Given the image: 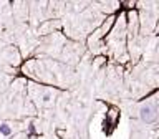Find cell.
I'll use <instances>...</instances> for the list:
<instances>
[{
	"label": "cell",
	"mask_w": 159,
	"mask_h": 139,
	"mask_svg": "<svg viewBox=\"0 0 159 139\" xmlns=\"http://www.w3.org/2000/svg\"><path fill=\"white\" fill-rule=\"evenodd\" d=\"M141 118L144 121H154L156 119V106L154 104H146V106L141 108Z\"/></svg>",
	"instance_id": "cell-1"
},
{
	"label": "cell",
	"mask_w": 159,
	"mask_h": 139,
	"mask_svg": "<svg viewBox=\"0 0 159 139\" xmlns=\"http://www.w3.org/2000/svg\"><path fill=\"white\" fill-rule=\"evenodd\" d=\"M0 129H2V132H3V134H10V129L7 128V124H3V126L0 128Z\"/></svg>",
	"instance_id": "cell-2"
}]
</instances>
